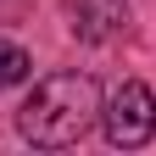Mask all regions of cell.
<instances>
[{"instance_id": "obj_1", "label": "cell", "mask_w": 156, "mask_h": 156, "mask_svg": "<svg viewBox=\"0 0 156 156\" xmlns=\"http://www.w3.org/2000/svg\"><path fill=\"white\" fill-rule=\"evenodd\" d=\"M101 123V84L89 73H50L17 106V134L39 151H67Z\"/></svg>"}, {"instance_id": "obj_2", "label": "cell", "mask_w": 156, "mask_h": 156, "mask_svg": "<svg viewBox=\"0 0 156 156\" xmlns=\"http://www.w3.org/2000/svg\"><path fill=\"white\" fill-rule=\"evenodd\" d=\"M101 128H106V140L117 151H140L151 134H156V95L145 84H117L112 89V101L101 106Z\"/></svg>"}, {"instance_id": "obj_3", "label": "cell", "mask_w": 156, "mask_h": 156, "mask_svg": "<svg viewBox=\"0 0 156 156\" xmlns=\"http://www.w3.org/2000/svg\"><path fill=\"white\" fill-rule=\"evenodd\" d=\"M128 28V0H73V34L101 45Z\"/></svg>"}, {"instance_id": "obj_4", "label": "cell", "mask_w": 156, "mask_h": 156, "mask_svg": "<svg viewBox=\"0 0 156 156\" xmlns=\"http://www.w3.org/2000/svg\"><path fill=\"white\" fill-rule=\"evenodd\" d=\"M28 73H34V62H28V50H23V45H0V89L23 84Z\"/></svg>"}]
</instances>
